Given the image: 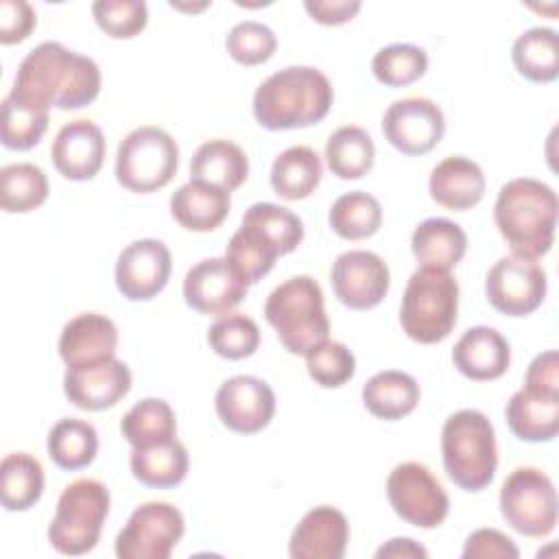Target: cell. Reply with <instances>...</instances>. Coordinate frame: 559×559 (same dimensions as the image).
<instances>
[{
  "label": "cell",
  "mask_w": 559,
  "mask_h": 559,
  "mask_svg": "<svg viewBox=\"0 0 559 559\" xmlns=\"http://www.w3.org/2000/svg\"><path fill=\"white\" fill-rule=\"evenodd\" d=\"M100 92V68L92 57L59 41L35 46L17 66L11 96L50 109H81Z\"/></svg>",
  "instance_id": "1"
},
{
  "label": "cell",
  "mask_w": 559,
  "mask_h": 559,
  "mask_svg": "<svg viewBox=\"0 0 559 559\" xmlns=\"http://www.w3.org/2000/svg\"><path fill=\"white\" fill-rule=\"evenodd\" d=\"M334 103L328 76L312 66H288L266 76L253 94V116L269 131L321 122Z\"/></svg>",
  "instance_id": "2"
},
{
  "label": "cell",
  "mask_w": 559,
  "mask_h": 559,
  "mask_svg": "<svg viewBox=\"0 0 559 559\" xmlns=\"http://www.w3.org/2000/svg\"><path fill=\"white\" fill-rule=\"evenodd\" d=\"M493 221L513 255L537 260L555 240L557 194L539 179H511L496 197Z\"/></svg>",
  "instance_id": "3"
},
{
  "label": "cell",
  "mask_w": 559,
  "mask_h": 559,
  "mask_svg": "<svg viewBox=\"0 0 559 559\" xmlns=\"http://www.w3.org/2000/svg\"><path fill=\"white\" fill-rule=\"evenodd\" d=\"M441 456L450 480L463 491H483L496 474L498 448L489 417L476 408L452 413L441 428Z\"/></svg>",
  "instance_id": "4"
},
{
  "label": "cell",
  "mask_w": 559,
  "mask_h": 559,
  "mask_svg": "<svg viewBox=\"0 0 559 559\" xmlns=\"http://www.w3.org/2000/svg\"><path fill=\"white\" fill-rule=\"evenodd\" d=\"M264 317L284 349L297 356H306L330 334L323 290L310 275H295L275 286L266 297Z\"/></svg>",
  "instance_id": "5"
},
{
  "label": "cell",
  "mask_w": 559,
  "mask_h": 559,
  "mask_svg": "<svg viewBox=\"0 0 559 559\" xmlns=\"http://www.w3.org/2000/svg\"><path fill=\"white\" fill-rule=\"evenodd\" d=\"M459 312V282L450 271L419 266L404 288L400 323L406 336L421 345L443 341Z\"/></svg>",
  "instance_id": "6"
},
{
  "label": "cell",
  "mask_w": 559,
  "mask_h": 559,
  "mask_svg": "<svg viewBox=\"0 0 559 559\" xmlns=\"http://www.w3.org/2000/svg\"><path fill=\"white\" fill-rule=\"evenodd\" d=\"M109 515V489L96 478H79L70 483L59 500L55 518L48 526L50 546L68 557L90 552Z\"/></svg>",
  "instance_id": "7"
},
{
  "label": "cell",
  "mask_w": 559,
  "mask_h": 559,
  "mask_svg": "<svg viewBox=\"0 0 559 559\" xmlns=\"http://www.w3.org/2000/svg\"><path fill=\"white\" fill-rule=\"evenodd\" d=\"M179 166L175 138L159 127H138L127 133L116 151V179L131 192H155L170 183Z\"/></svg>",
  "instance_id": "8"
},
{
  "label": "cell",
  "mask_w": 559,
  "mask_h": 559,
  "mask_svg": "<svg viewBox=\"0 0 559 559\" xmlns=\"http://www.w3.org/2000/svg\"><path fill=\"white\" fill-rule=\"evenodd\" d=\"M500 513L526 537H546L557 526V491L548 474L537 467H515L500 487Z\"/></svg>",
  "instance_id": "9"
},
{
  "label": "cell",
  "mask_w": 559,
  "mask_h": 559,
  "mask_svg": "<svg viewBox=\"0 0 559 559\" xmlns=\"http://www.w3.org/2000/svg\"><path fill=\"white\" fill-rule=\"evenodd\" d=\"M386 496L395 515L417 528H437L450 511L445 489L432 472L417 461H406L391 469Z\"/></svg>",
  "instance_id": "10"
},
{
  "label": "cell",
  "mask_w": 559,
  "mask_h": 559,
  "mask_svg": "<svg viewBox=\"0 0 559 559\" xmlns=\"http://www.w3.org/2000/svg\"><path fill=\"white\" fill-rule=\"evenodd\" d=\"M186 522L170 502H144L133 509L116 537L120 559H168L183 537Z\"/></svg>",
  "instance_id": "11"
},
{
  "label": "cell",
  "mask_w": 559,
  "mask_h": 559,
  "mask_svg": "<svg viewBox=\"0 0 559 559\" xmlns=\"http://www.w3.org/2000/svg\"><path fill=\"white\" fill-rule=\"evenodd\" d=\"M546 271L531 258L504 255L487 271V301L507 317H526L546 297Z\"/></svg>",
  "instance_id": "12"
},
{
  "label": "cell",
  "mask_w": 559,
  "mask_h": 559,
  "mask_svg": "<svg viewBox=\"0 0 559 559\" xmlns=\"http://www.w3.org/2000/svg\"><path fill=\"white\" fill-rule=\"evenodd\" d=\"M382 133L400 153L424 155L441 142L445 118L435 100L408 96L389 105L382 116Z\"/></svg>",
  "instance_id": "13"
},
{
  "label": "cell",
  "mask_w": 559,
  "mask_h": 559,
  "mask_svg": "<svg viewBox=\"0 0 559 559\" xmlns=\"http://www.w3.org/2000/svg\"><path fill=\"white\" fill-rule=\"evenodd\" d=\"M330 282L343 306L352 310H369L386 297L391 273L378 253L352 249L334 260Z\"/></svg>",
  "instance_id": "14"
},
{
  "label": "cell",
  "mask_w": 559,
  "mask_h": 559,
  "mask_svg": "<svg viewBox=\"0 0 559 559\" xmlns=\"http://www.w3.org/2000/svg\"><path fill=\"white\" fill-rule=\"evenodd\" d=\"M221 424L238 435H253L269 426L275 415L273 389L255 376L227 378L214 397Z\"/></svg>",
  "instance_id": "15"
},
{
  "label": "cell",
  "mask_w": 559,
  "mask_h": 559,
  "mask_svg": "<svg viewBox=\"0 0 559 559\" xmlns=\"http://www.w3.org/2000/svg\"><path fill=\"white\" fill-rule=\"evenodd\" d=\"M170 269L168 247L155 238H140L120 251L114 269L116 286L129 301H146L164 290Z\"/></svg>",
  "instance_id": "16"
},
{
  "label": "cell",
  "mask_w": 559,
  "mask_h": 559,
  "mask_svg": "<svg viewBox=\"0 0 559 559\" xmlns=\"http://www.w3.org/2000/svg\"><path fill=\"white\" fill-rule=\"evenodd\" d=\"M131 380L127 362L114 356L94 365L68 367L63 393L76 408L105 411L116 406L131 391Z\"/></svg>",
  "instance_id": "17"
},
{
  "label": "cell",
  "mask_w": 559,
  "mask_h": 559,
  "mask_svg": "<svg viewBox=\"0 0 559 559\" xmlns=\"http://www.w3.org/2000/svg\"><path fill=\"white\" fill-rule=\"evenodd\" d=\"M247 286L225 258H207L186 273L183 299L201 314H227L247 297Z\"/></svg>",
  "instance_id": "18"
},
{
  "label": "cell",
  "mask_w": 559,
  "mask_h": 559,
  "mask_svg": "<svg viewBox=\"0 0 559 559\" xmlns=\"http://www.w3.org/2000/svg\"><path fill=\"white\" fill-rule=\"evenodd\" d=\"M105 135L92 120L79 118L66 122L50 146V159L59 175L70 181H87L96 177L105 159Z\"/></svg>",
  "instance_id": "19"
},
{
  "label": "cell",
  "mask_w": 559,
  "mask_h": 559,
  "mask_svg": "<svg viewBox=\"0 0 559 559\" xmlns=\"http://www.w3.org/2000/svg\"><path fill=\"white\" fill-rule=\"evenodd\" d=\"M349 542L347 518L330 507L321 504L310 509L290 533L288 555L293 559H341Z\"/></svg>",
  "instance_id": "20"
},
{
  "label": "cell",
  "mask_w": 559,
  "mask_h": 559,
  "mask_svg": "<svg viewBox=\"0 0 559 559\" xmlns=\"http://www.w3.org/2000/svg\"><path fill=\"white\" fill-rule=\"evenodd\" d=\"M116 345L118 328L100 312L72 317L59 334V356L68 367H83L114 358Z\"/></svg>",
  "instance_id": "21"
},
{
  "label": "cell",
  "mask_w": 559,
  "mask_h": 559,
  "mask_svg": "<svg viewBox=\"0 0 559 559\" xmlns=\"http://www.w3.org/2000/svg\"><path fill=\"white\" fill-rule=\"evenodd\" d=\"M452 362L469 380H496L509 369L511 347L496 328L474 325L465 330L456 341L452 349Z\"/></svg>",
  "instance_id": "22"
},
{
  "label": "cell",
  "mask_w": 559,
  "mask_h": 559,
  "mask_svg": "<svg viewBox=\"0 0 559 559\" xmlns=\"http://www.w3.org/2000/svg\"><path fill=\"white\" fill-rule=\"evenodd\" d=\"M428 190L432 201L441 207L463 212L483 199L485 175L476 162L463 155H450L430 170Z\"/></svg>",
  "instance_id": "23"
},
{
  "label": "cell",
  "mask_w": 559,
  "mask_h": 559,
  "mask_svg": "<svg viewBox=\"0 0 559 559\" xmlns=\"http://www.w3.org/2000/svg\"><path fill=\"white\" fill-rule=\"evenodd\" d=\"M229 207L231 199L227 190L197 179H190L170 197L173 218L190 231L216 229L227 218Z\"/></svg>",
  "instance_id": "24"
},
{
  "label": "cell",
  "mask_w": 559,
  "mask_h": 559,
  "mask_svg": "<svg viewBox=\"0 0 559 559\" xmlns=\"http://www.w3.org/2000/svg\"><path fill=\"white\" fill-rule=\"evenodd\" d=\"M411 251L419 266L450 271L467 251V234L459 223L432 216L415 227Z\"/></svg>",
  "instance_id": "25"
},
{
  "label": "cell",
  "mask_w": 559,
  "mask_h": 559,
  "mask_svg": "<svg viewBox=\"0 0 559 559\" xmlns=\"http://www.w3.org/2000/svg\"><path fill=\"white\" fill-rule=\"evenodd\" d=\"M504 417L520 441H550L559 430V395L533 393L522 386L509 397Z\"/></svg>",
  "instance_id": "26"
},
{
  "label": "cell",
  "mask_w": 559,
  "mask_h": 559,
  "mask_svg": "<svg viewBox=\"0 0 559 559\" xmlns=\"http://www.w3.org/2000/svg\"><path fill=\"white\" fill-rule=\"evenodd\" d=\"M249 175L247 153L229 140L203 142L190 162V179L218 186L227 192L240 188Z\"/></svg>",
  "instance_id": "27"
},
{
  "label": "cell",
  "mask_w": 559,
  "mask_h": 559,
  "mask_svg": "<svg viewBox=\"0 0 559 559\" xmlns=\"http://www.w3.org/2000/svg\"><path fill=\"white\" fill-rule=\"evenodd\" d=\"M419 402L417 380L397 369H384L371 376L362 386L365 408L380 419L395 421L415 411Z\"/></svg>",
  "instance_id": "28"
},
{
  "label": "cell",
  "mask_w": 559,
  "mask_h": 559,
  "mask_svg": "<svg viewBox=\"0 0 559 559\" xmlns=\"http://www.w3.org/2000/svg\"><path fill=\"white\" fill-rule=\"evenodd\" d=\"M323 175L321 157L314 148L297 144L284 148L271 166V188L286 201H301L314 192Z\"/></svg>",
  "instance_id": "29"
},
{
  "label": "cell",
  "mask_w": 559,
  "mask_h": 559,
  "mask_svg": "<svg viewBox=\"0 0 559 559\" xmlns=\"http://www.w3.org/2000/svg\"><path fill=\"white\" fill-rule=\"evenodd\" d=\"M188 450L177 439L162 445L133 448L129 456L133 478L155 489H168L179 485L188 474Z\"/></svg>",
  "instance_id": "30"
},
{
  "label": "cell",
  "mask_w": 559,
  "mask_h": 559,
  "mask_svg": "<svg viewBox=\"0 0 559 559\" xmlns=\"http://www.w3.org/2000/svg\"><path fill=\"white\" fill-rule=\"evenodd\" d=\"M240 227L258 236L277 255H286L304 240V223L288 207L262 201L253 203L245 214Z\"/></svg>",
  "instance_id": "31"
},
{
  "label": "cell",
  "mask_w": 559,
  "mask_h": 559,
  "mask_svg": "<svg viewBox=\"0 0 559 559\" xmlns=\"http://www.w3.org/2000/svg\"><path fill=\"white\" fill-rule=\"evenodd\" d=\"M120 432L131 443V448L170 443L177 439L175 411L166 400L144 397L124 413L120 421Z\"/></svg>",
  "instance_id": "32"
},
{
  "label": "cell",
  "mask_w": 559,
  "mask_h": 559,
  "mask_svg": "<svg viewBox=\"0 0 559 559\" xmlns=\"http://www.w3.org/2000/svg\"><path fill=\"white\" fill-rule=\"evenodd\" d=\"M515 70L533 83H550L559 74V37L552 28L533 26L520 33L511 48Z\"/></svg>",
  "instance_id": "33"
},
{
  "label": "cell",
  "mask_w": 559,
  "mask_h": 559,
  "mask_svg": "<svg viewBox=\"0 0 559 559\" xmlns=\"http://www.w3.org/2000/svg\"><path fill=\"white\" fill-rule=\"evenodd\" d=\"M44 493V467L28 452H11L0 463V500L7 511H26Z\"/></svg>",
  "instance_id": "34"
},
{
  "label": "cell",
  "mask_w": 559,
  "mask_h": 559,
  "mask_svg": "<svg viewBox=\"0 0 559 559\" xmlns=\"http://www.w3.org/2000/svg\"><path fill=\"white\" fill-rule=\"evenodd\" d=\"M46 448L57 467L74 472L87 467L96 459L98 432L85 419L63 417L50 428Z\"/></svg>",
  "instance_id": "35"
},
{
  "label": "cell",
  "mask_w": 559,
  "mask_h": 559,
  "mask_svg": "<svg viewBox=\"0 0 559 559\" xmlns=\"http://www.w3.org/2000/svg\"><path fill=\"white\" fill-rule=\"evenodd\" d=\"M376 159L371 135L356 124L338 127L325 142V162L338 179L365 177Z\"/></svg>",
  "instance_id": "36"
},
{
  "label": "cell",
  "mask_w": 559,
  "mask_h": 559,
  "mask_svg": "<svg viewBox=\"0 0 559 559\" xmlns=\"http://www.w3.org/2000/svg\"><path fill=\"white\" fill-rule=\"evenodd\" d=\"M328 223L336 236L343 240H362L373 236L382 225L380 201L362 190H352L341 194L330 212Z\"/></svg>",
  "instance_id": "37"
},
{
  "label": "cell",
  "mask_w": 559,
  "mask_h": 559,
  "mask_svg": "<svg viewBox=\"0 0 559 559\" xmlns=\"http://www.w3.org/2000/svg\"><path fill=\"white\" fill-rule=\"evenodd\" d=\"M48 199L44 170L28 162L7 164L0 170V205L11 214H26Z\"/></svg>",
  "instance_id": "38"
},
{
  "label": "cell",
  "mask_w": 559,
  "mask_h": 559,
  "mask_svg": "<svg viewBox=\"0 0 559 559\" xmlns=\"http://www.w3.org/2000/svg\"><path fill=\"white\" fill-rule=\"evenodd\" d=\"M48 129V109L20 100L11 94L2 100L0 138L11 151H28L39 144Z\"/></svg>",
  "instance_id": "39"
},
{
  "label": "cell",
  "mask_w": 559,
  "mask_h": 559,
  "mask_svg": "<svg viewBox=\"0 0 559 559\" xmlns=\"http://www.w3.org/2000/svg\"><path fill=\"white\" fill-rule=\"evenodd\" d=\"M428 70V55L415 44H389L371 59L373 76L389 87H404L421 79Z\"/></svg>",
  "instance_id": "40"
},
{
  "label": "cell",
  "mask_w": 559,
  "mask_h": 559,
  "mask_svg": "<svg viewBox=\"0 0 559 559\" xmlns=\"http://www.w3.org/2000/svg\"><path fill=\"white\" fill-rule=\"evenodd\" d=\"M207 343L216 356L227 360H242L260 347L258 323L242 312L221 314L207 330Z\"/></svg>",
  "instance_id": "41"
},
{
  "label": "cell",
  "mask_w": 559,
  "mask_h": 559,
  "mask_svg": "<svg viewBox=\"0 0 559 559\" xmlns=\"http://www.w3.org/2000/svg\"><path fill=\"white\" fill-rule=\"evenodd\" d=\"M306 369L319 386L338 389L354 378L356 358L347 345L325 338L306 354Z\"/></svg>",
  "instance_id": "42"
},
{
  "label": "cell",
  "mask_w": 559,
  "mask_h": 559,
  "mask_svg": "<svg viewBox=\"0 0 559 559\" xmlns=\"http://www.w3.org/2000/svg\"><path fill=\"white\" fill-rule=\"evenodd\" d=\"M225 260L238 273V277L247 284H255L262 280L275 264L277 253L271 251L258 236L249 229L240 227L227 242Z\"/></svg>",
  "instance_id": "43"
},
{
  "label": "cell",
  "mask_w": 559,
  "mask_h": 559,
  "mask_svg": "<svg viewBox=\"0 0 559 559\" xmlns=\"http://www.w3.org/2000/svg\"><path fill=\"white\" fill-rule=\"evenodd\" d=\"M225 48L236 63L258 66L273 57L277 48V37L266 24L245 20L229 28L225 37Z\"/></svg>",
  "instance_id": "44"
},
{
  "label": "cell",
  "mask_w": 559,
  "mask_h": 559,
  "mask_svg": "<svg viewBox=\"0 0 559 559\" xmlns=\"http://www.w3.org/2000/svg\"><path fill=\"white\" fill-rule=\"evenodd\" d=\"M92 15L98 28L114 39H131L148 22V9L142 0H98L92 4Z\"/></svg>",
  "instance_id": "45"
},
{
  "label": "cell",
  "mask_w": 559,
  "mask_h": 559,
  "mask_svg": "<svg viewBox=\"0 0 559 559\" xmlns=\"http://www.w3.org/2000/svg\"><path fill=\"white\" fill-rule=\"evenodd\" d=\"M37 24V15L26 0H2L0 2V44L24 41Z\"/></svg>",
  "instance_id": "46"
},
{
  "label": "cell",
  "mask_w": 559,
  "mask_h": 559,
  "mask_svg": "<svg viewBox=\"0 0 559 559\" xmlns=\"http://www.w3.org/2000/svg\"><path fill=\"white\" fill-rule=\"evenodd\" d=\"M463 557H500V559H518L520 550L513 539L496 528H478L467 535L463 546Z\"/></svg>",
  "instance_id": "47"
},
{
  "label": "cell",
  "mask_w": 559,
  "mask_h": 559,
  "mask_svg": "<svg viewBox=\"0 0 559 559\" xmlns=\"http://www.w3.org/2000/svg\"><path fill=\"white\" fill-rule=\"evenodd\" d=\"M524 389L533 393H546V395H559V356L555 349L537 354L524 378Z\"/></svg>",
  "instance_id": "48"
},
{
  "label": "cell",
  "mask_w": 559,
  "mask_h": 559,
  "mask_svg": "<svg viewBox=\"0 0 559 559\" xmlns=\"http://www.w3.org/2000/svg\"><path fill=\"white\" fill-rule=\"evenodd\" d=\"M358 0H306L304 9L308 15L325 26H338L349 22L360 11Z\"/></svg>",
  "instance_id": "49"
},
{
  "label": "cell",
  "mask_w": 559,
  "mask_h": 559,
  "mask_svg": "<svg viewBox=\"0 0 559 559\" xmlns=\"http://www.w3.org/2000/svg\"><path fill=\"white\" fill-rule=\"evenodd\" d=\"M378 559H426L428 550L411 537H393L376 550Z\"/></svg>",
  "instance_id": "50"
}]
</instances>
